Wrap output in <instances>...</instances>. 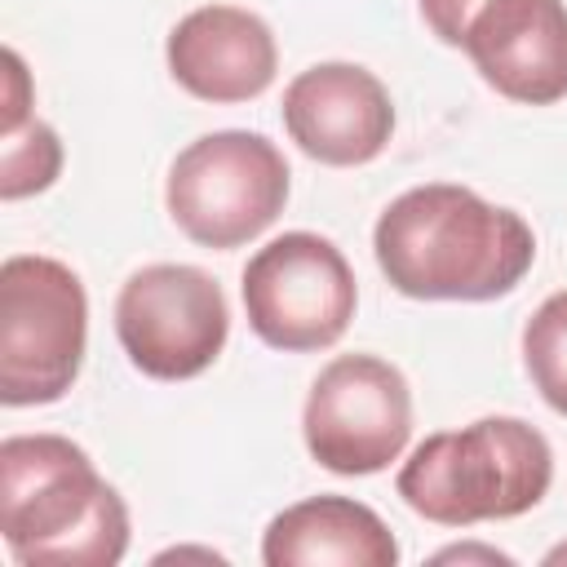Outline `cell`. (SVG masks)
Returning <instances> with one entry per match:
<instances>
[{
	"mask_svg": "<svg viewBox=\"0 0 567 567\" xmlns=\"http://www.w3.org/2000/svg\"><path fill=\"white\" fill-rule=\"evenodd\" d=\"M372 252L394 292L412 301H496L536 261V235L470 186L430 182L385 204Z\"/></svg>",
	"mask_w": 567,
	"mask_h": 567,
	"instance_id": "obj_1",
	"label": "cell"
},
{
	"mask_svg": "<svg viewBox=\"0 0 567 567\" xmlns=\"http://www.w3.org/2000/svg\"><path fill=\"white\" fill-rule=\"evenodd\" d=\"M0 532L27 567H111L128 549V505L62 434L0 443Z\"/></svg>",
	"mask_w": 567,
	"mask_h": 567,
	"instance_id": "obj_2",
	"label": "cell"
},
{
	"mask_svg": "<svg viewBox=\"0 0 567 567\" xmlns=\"http://www.w3.org/2000/svg\"><path fill=\"white\" fill-rule=\"evenodd\" d=\"M554 452L518 416H478L461 430L430 434L399 470V496L439 527L518 518L545 501Z\"/></svg>",
	"mask_w": 567,
	"mask_h": 567,
	"instance_id": "obj_3",
	"label": "cell"
},
{
	"mask_svg": "<svg viewBox=\"0 0 567 567\" xmlns=\"http://www.w3.org/2000/svg\"><path fill=\"white\" fill-rule=\"evenodd\" d=\"M89 346V297L71 266L18 252L0 266V403H58Z\"/></svg>",
	"mask_w": 567,
	"mask_h": 567,
	"instance_id": "obj_4",
	"label": "cell"
},
{
	"mask_svg": "<svg viewBox=\"0 0 567 567\" xmlns=\"http://www.w3.org/2000/svg\"><path fill=\"white\" fill-rule=\"evenodd\" d=\"M164 204L199 248H239L284 213L288 159L270 137L248 128L204 133L173 159Z\"/></svg>",
	"mask_w": 567,
	"mask_h": 567,
	"instance_id": "obj_5",
	"label": "cell"
},
{
	"mask_svg": "<svg viewBox=\"0 0 567 567\" xmlns=\"http://www.w3.org/2000/svg\"><path fill=\"white\" fill-rule=\"evenodd\" d=\"M244 310L248 328L288 354L328 350L346 337L359 288L341 248L315 230H288L257 248L244 266Z\"/></svg>",
	"mask_w": 567,
	"mask_h": 567,
	"instance_id": "obj_6",
	"label": "cell"
},
{
	"mask_svg": "<svg viewBox=\"0 0 567 567\" xmlns=\"http://www.w3.org/2000/svg\"><path fill=\"white\" fill-rule=\"evenodd\" d=\"M230 310L221 284L186 261H155L124 279L115 297V337L128 363L151 381H190L226 346Z\"/></svg>",
	"mask_w": 567,
	"mask_h": 567,
	"instance_id": "obj_7",
	"label": "cell"
},
{
	"mask_svg": "<svg viewBox=\"0 0 567 567\" xmlns=\"http://www.w3.org/2000/svg\"><path fill=\"white\" fill-rule=\"evenodd\" d=\"M301 434L310 456L332 474H377L412 439L408 377L377 354H337L310 385Z\"/></svg>",
	"mask_w": 567,
	"mask_h": 567,
	"instance_id": "obj_8",
	"label": "cell"
},
{
	"mask_svg": "<svg viewBox=\"0 0 567 567\" xmlns=\"http://www.w3.org/2000/svg\"><path fill=\"white\" fill-rule=\"evenodd\" d=\"M284 128L310 159L354 168L390 146L394 102L368 66L315 62L284 89Z\"/></svg>",
	"mask_w": 567,
	"mask_h": 567,
	"instance_id": "obj_9",
	"label": "cell"
},
{
	"mask_svg": "<svg viewBox=\"0 0 567 567\" xmlns=\"http://www.w3.org/2000/svg\"><path fill=\"white\" fill-rule=\"evenodd\" d=\"M461 49L487 89L523 106L567 97V4L563 0H483L465 22Z\"/></svg>",
	"mask_w": 567,
	"mask_h": 567,
	"instance_id": "obj_10",
	"label": "cell"
},
{
	"mask_svg": "<svg viewBox=\"0 0 567 567\" xmlns=\"http://www.w3.org/2000/svg\"><path fill=\"white\" fill-rule=\"evenodd\" d=\"M164 58L168 75L199 102H252L279 66L275 31L239 4H199L177 18Z\"/></svg>",
	"mask_w": 567,
	"mask_h": 567,
	"instance_id": "obj_11",
	"label": "cell"
},
{
	"mask_svg": "<svg viewBox=\"0 0 567 567\" xmlns=\"http://www.w3.org/2000/svg\"><path fill=\"white\" fill-rule=\"evenodd\" d=\"M266 567H394L399 540L381 514L354 496H306L279 509L261 536Z\"/></svg>",
	"mask_w": 567,
	"mask_h": 567,
	"instance_id": "obj_12",
	"label": "cell"
},
{
	"mask_svg": "<svg viewBox=\"0 0 567 567\" xmlns=\"http://www.w3.org/2000/svg\"><path fill=\"white\" fill-rule=\"evenodd\" d=\"M523 368L536 394L567 416V292H554L536 306L523 328Z\"/></svg>",
	"mask_w": 567,
	"mask_h": 567,
	"instance_id": "obj_13",
	"label": "cell"
},
{
	"mask_svg": "<svg viewBox=\"0 0 567 567\" xmlns=\"http://www.w3.org/2000/svg\"><path fill=\"white\" fill-rule=\"evenodd\" d=\"M58 173H62V142L44 120L31 115L27 124L4 128V146H0V195L4 199L49 190Z\"/></svg>",
	"mask_w": 567,
	"mask_h": 567,
	"instance_id": "obj_14",
	"label": "cell"
},
{
	"mask_svg": "<svg viewBox=\"0 0 567 567\" xmlns=\"http://www.w3.org/2000/svg\"><path fill=\"white\" fill-rule=\"evenodd\" d=\"M421 4V18H425V27L443 40V44H452V49H461V35H465V22L474 18V9L483 4V0H416Z\"/></svg>",
	"mask_w": 567,
	"mask_h": 567,
	"instance_id": "obj_15",
	"label": "cell"
},
{
	"mask_svg": "<svg viewBox=\"0 0 567 567\" xmlns=\"http://www.w3.org/2000/svg\"><path fill=\"white\" fill-rule=\"evenodd\" d=\"M439 563H470V558H483V563H509V554L501 549H478V545H456V549H443L434 554Z\"/></svg>",
	"mask_w": 567,
	"mask_h": 567,
	"instance_id": "obj_16",
	"label": "cell"
},
{
	"mask_svg": "<svg viewBox=\"0 0 567 567\" xmlns=\"http://www.w3.org/2000/svg\"><path fill=\"white\" fill-rule=\"evenodd\" d=\"M545 563H567V540H563V545H554V549L545 554Z\"/></svg>",
	"mask_w": 567,
	"mask_h": 567,
	"instance_id": "obj_17",
	"label": "cell"
}]
</instances>
